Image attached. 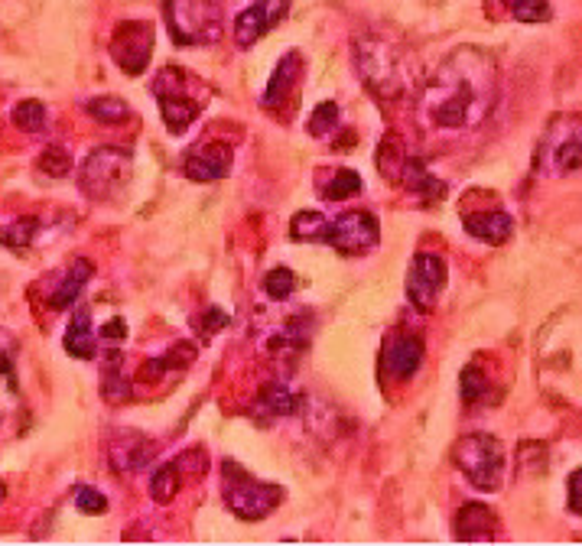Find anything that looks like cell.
I'll use <instances>...</instances> for the list:
<instances>
[{
  "label": "cell",
  "mask_w": 582,
  "mask_h": 546,
  "mask_svg": "<svg viewBox=\"0 0 582 546\" xmlns=\"http://www.w3.org/2000/svg\"><path fill=\"white\" fill-rule=\"evenodd\" d=\"M501 98V75L491 52L478 46H459L439 62V69L420 88V121L433 130L482 127Z\"/></svg>",
  "instance_id": "obj_1"
},
{
  "label": "cell",
  "mask_w": 582,
  "mask_h": 546,
  "mask_svg": "<svg viewBox=\"0 0 582 546\" xmlns=\"http://www.w3.org/2000/svg\"><path fill=\"white\" fill-rule=\"evenodd\" d=\"M355 72L365 82V88L381 101L404 98L410 85L417 82V62L410 49L384 33H361L352 46Z\"/></svg>",
  "instance_id": "obj_2"
},
{
  "label": "cell",
  "mask_w": 582,
  "mask_h": 546,
  "mask_svg": "<svg viewBox=\"0 0 582 546\" xmlns=\"http://www.w3.org/2000/svg\"><path fill=\"white\" fill-rule=\"evenodd\" d=\"M534 169L547 179H563L582 169V114H556L543 130Z\"/></svg>",
  "instance_id": "obj_3"
},
{
  "label": "cell",
  "mask_w": 582,
  "mask_h": 546,
  "mask_svg": "<svg viewBox=\"0 0 582 546\" xmlns=\"http://www.w3.org/2000/svg\"><path fill=\"white\" fill-rule=\"evenodd\" d=\"M205 88L196 75H189L186 69H163L153 82V95L160 101V114H163V124L170 134H183V130L196 121L205 108Z\"/></svg>",
  "instance_id": "obj_4"
},
{
  "label": "cell",
  "mask_w": 582,
  "mask_h": 546,
  "mask_svg": "<svg viewBox=\"0 0 582 546\" xmlns=\"http://www.w3.org/2000/svg\"><path fill=\"white\" fill-rule=\"evenodd\" d=\"M166 26L179 46H209L222 36V4L218 0H166Z\"/></svg>",
  "instance_id": "obj_5"
},
{
  "label": "cell",
  "mask_w": 582,
  "mask_h": 546,
  "mask_svg": "<svg viewBox=\"0 0 582 546\" xmlns=\"http://www.w3.org/2000/svg\"><path fill=\"white\" fill-rule=\"evenodd\" d=\"M452 462L478 491H498L504 481V449L495 436L472 433L452 446Z\"/></svg>",
  "instance_id": "obj_6"
},
{
  "label": "cell",
  "mask_w": 582,
  "mask_h": 546,
  "mask_svg": "<svg viewBox=\"0 0 582 546\" xmlns=\"http://www.w3.org/2000/svg\"><path fill=\"white\" fill-rule=\"evenodd\" d=\"M222 498L231 514L241 520H264L274 514V507L283 501V491L277 485H264V481L251 478L241 465L225 462L222 465Z\"/></svg>",
  "instance_id": "obj_7"
},
{
  "label": "cell",
  "mask_w": 582,
  "mask_h": 546,
  "mask_svg": "<svg viewBox=\"0 0 582 546\" xmlns=\"http://www.w3.org/2000/svg\"><path fill=\"white\" fill-rule=\"evenodd\" d=\"M134 169V156L121 150V147H98L88 153V160L82 163L79 173V189L95 202H108L114 199L131 179Z\"/></svg>",
  "instance_id": "obj_8"
},
{
  "label": "cell",
  "mask_w": 582,
  "mask_h": 546,
  "mask_svg": "<svg viewBox=\"0 0 582 546\" xmlns=\"http://www.w3.org/2000/svg\"><path fill=\"white\" fill-rule=\"evenodd\" d=\"M446 277H449V267H446V257L443 254H433V251H420L413 257V264L407 270V299L413 309L420 312H433L439 296L446 290Z\"/></svg>",
  "instance_id": "obj_9"
},
{
  "label": "cell",
  "mask_w": 582,
  "mask_h": 546,
  "mask_svg": "<svg viewBox=\"0 0 582 546\" xmlns=\"http://www.w3.org/2000/svg\"><path fill=\"white\" fill-rule=\"evenodd\" d=\"M378 238H381L378 218L371 212H361V208H348L339 218H332L329 231H326V244L348 257L368 254L371 247L378 244Z\"/></svg>",
  "instance_id": "obj_10"
},
{
  "label": "cell",
  "mask_w": 582,
  "mask_h": 546,
  "mask_svg": "<svg viewBox=\"0 0 582 546\" xmlns=\"http://www.w3.org/2000/svg\"><path fill=\"white\" fill-rule=\"evenodd\" d=\"M153 52V26L147 20L118 23L111 36V59L121 65L127 75H140L147 69Z\"/></svg>",
  "instance_id": "obj_11"
},
{
  "label": "cell",
  "mask_w": 582,
  "mask_h": 546,
  "mask_svg": "<svg viewBox=\"0 0 582 546\" xmlns=\"http://www.w3.org/2000/svg\"><path fill=\"white\" fill-rule=\"evenodd\" d=\"M381 364H384V374H391L394 381H410L423 364V338L417 332H404V329L391 332L384 338Z\"/></svg>",
  "instance_id": "obj_12"
},
{
  "label": "cell",
  "mask_w": 582,
  "mask_h": 546,
  "mask_svg": "<svg viewBox=\"0 0 582 546\" xmlns=\"http://www.w3.org/2000/svg\"><path fill=\"white\" fill-rule=\"evenodd\" d=\"M290 13V0H254L251 7H244L235 20V43L241 49H251L264 33Z\"/></svg>",
  "instance_id": "obj_13"
},
{
  "label": "cell",
  "mask_w": 582,
  "mask_h": 546,
  "mask_svg": "<svg viewBox=\"0 0 582 546\" xmlns=\"http://www.w3.org/2000/svg\"><path fill=\"white\" fill-rule=\"evenodd\" d=\"M231 160H235V150L225 140H202L199 147H192L186 153L183 173L192 182H218L231 173Z\"/></svg>",
  "instance_id": "obj_14"
},
{
  "label": "cell",
  "mask_w": 582,
  "mask_h": 546,
  "mask_svg": "<svg viewBox=\"0 0 582 546\" xmlns=\"http://www.w3.org/2000/svg\"><path fill=\"white\" fill-rule=\"evenodd\" d=\"M300 75H303V56L300 52H287L280 62L270 82L261 95V104L267 111H280V108H290V101L296 98V85H300Z\"/></svg>",
  "instance_id": "obj_15"
},
{
  "label": "cell",
  "mask_w": 582,
  "mask_h": 546,
  "mask_svg": "<svg viewBox=\"0 0 582 546\" xmlns=\"http://www.w3.org/2000/svg\"><path fill=\"white\" fill-rule=\"evenodd\" d=\"M153 452H157V446L144 433H134V429H121L108 442V459L118 472H140V468L153 462Z\"/></svg>",
  "instance_id": "obj_16"
},
{
  "label": "cell",
  "mask_w": 582,
  "mask_h": 546,
  "mask_svg": "<svg viewBox=\"0 0 582 546\" xmlns=\"http://www.w3.org/2000/svg\"><path fill=\"white\" fill-rule=\"evenodd\" d=\"M462 225L472 238L485 244H504L514 234V218L508 212H501V208H495V212H465Z\"/></svg>",
  "instance_id": "obj_17"
},
{
  "label": "cell",
  "mask_w": 582,
  "mask_h": 546,
  "mask_svg": "<svg viewBox=\"0 0 582 546\" xmlns=\"http://www.w3.org/2000/svg\"><path fill=\"white\" fill-rule=\"evenodd\" d=\"M498 537V517L485 504H465L456 514V540H495Z\"/></svg>",
  "instance_id": "obj_18"
},
{
  "label": "cell",
  "mask_w": 582,
  "mask_h": 546,
  "mask_svg": "<svg viewBox=\"0 0 582 546\" xmlns=\"http://www.w3.org/2000/svg\"><path fill=\"white\" fill-rule=\"evenodd\" d=\"M404 186L413 192V195H420V202L426 205H433L439 202L446 195V182L443 179H436L430 173V166H426V160H420V156H407V166H404Z\"/></svg>",
  "instance_id": "obj_19"
},
{
  "label": "cell",
  "mask_w": 582,
  "mask_h": 546,
  "mask_svg": "<svg viewBox=\"0 0 582 546\" xmlns=\"http://www.w3.org/2000/svg\"><path fill=\"white\" fill-rule=\"evenodd\" d=\"M66 351L72 358H82V361H92L98 355V342H95V332H92V312L88 309H75V316L66 329Z\"/></svg>",
  "instance_id": "obj_20"
},
{
  "label": "cell",
  "mask_w": 582,
  "mask_h": 546,
  "mask_svg": "<svg viewBox=\"0 0 582 546\" xmlns=\"http://www.w3.org/2000/svg\"><path fill=\"white\" fill-rule=\"evenodd\" d=\"M92 273H95L92 260H85V257L75 260V264L69 267L66 277H62V283L56 286V293L49 296V306H53V309H69V306L75 303V299L82 296L85 283L92 280Z\"/></svg>",
  "instance_id": "obj_21"
},
{
  "label": "cell",
  "mask_w": 582,
  "mask_h": 546,
  "mask_svg": "<svg viewBox=\"0 0 582 546\" xmlns=\"http://www.w3.org/2000/svg\"><path fill=\"white\" fill-rule=\"evenodd\" d=\"M374 163H378V173L384 179H400V176H404V166H407L404 140H400L397 134H384L381 147H378V156H374Z\"/></svg>",
  "instance_id": "obj_22"
},
{
  "label": "cell",
  "mask_w": 582,
  "mask_h": 546,
  "mask_svg": "<svg viewBox=\"0 0 582 546\" xmlns=\"http://www.w3.org/2000/svg\"><path fill=\"white\" fill-rule=\"evenodd\" d=\"M326 231H329V218L322 212H300L290 221V238L303 241V244H309V241L326 244Z\"/></svg>",
  "instance_id": "obj_23"
},
{
  "label": "cell",
  "mask_w": 582,
  "mask_h": 546,
  "mask_svg": "<svg viewBox=\"0 0 582 546\" xmlns=\"http://www.w3.org/2000/svg\"><path fill=\"white\" fill-rule=\"evenodd\" d=\"M296 407H300V397H296L290 387H280V384L264 387V394H261V410L270 416V420L290 416V413H296Z\"/></svg>",
  "instance_id": "obj_24"
},
{
  "label": "cell",
  "mask_w": 582,
  "mask_h": 546,
  "mask_svg": "<svg viewBox=\"0 0 582 546\" xmlns=\"http://www.w3.org/2000/svg\"><path fill=\"white\" fill-rule=\"evenodd\" d=\"M179 481H183V472H179L176 462L160 465L157 472H153V478H150L153 501H157V504H170L176 498V491H179Z\"/></svg>",
  "instance_id": "obj_25"
},
{
  "label": "cell",
  "mask_w": 582,
  "mask_h": 546,
  "mask_svg": "<svg viewBox=\"0 0 582 546\" xmlns=\"http://www.w3.org/2000/svg\"><path fill=\"white\" fill-rule=\"evenodd\" d=\"M361 192V176L355 169H335L332 179L322 186V199L326 202H345V199H355Z\"/></svg>",
  "instance_id": "obj_26"
},
{
  "label": "cell",
  "mask_w": 582,
  "mask_h": 546,
  "mask_svg": "<svg viewBox=\"0 0 582 546\" xmlns=\"http://www.w3.org/2000/svg\"><path fill=\"white\" fill-rule=\"evenodd\" d=\"M498 4L508 10L517 23H547L553 17L547 0H498Z\"/></svg>",
  "instance_id": "obj_27"
},
{
  "label": "cell",
  "mask_w": 582,
  "mask_h": 546,
  "mask_svg": "<svg viewBox=\"0 0 582 546\" xmlns=\"http://www.w3.org/2000/svg\"><path fill=\"white\" fill-rule=\"evenodd\" d=\"M85 111L95 117L98 124H124L131 121V108L121 98H92L85 104Z\"/></svg>",
  "instance_id": "obj_28"
},
{
  "label": "cell",
  "mask_w": 582,
  "mask_h": 546,
  "mask_svg": "<svg viewBox=\"0 0 582 546\" xmlns=\"http://www.w3.org/2000/svg\"><path fill=\"white\" fill-rule=\"evenodd\" d=\"M105 400L108 403H127L131 400V381L121 374V355L111 351V361H108V371H105Z\"/></svg>",
  "instance_id": "obj_29"
},
{
  "label": "cell",
  "mask_w": 582,
  "mask_h": 546,
  "mask_svg": "<svg viewBox=\"0 0 582 546\" xmlns=\"http://www.w3.org/2000/svg\"><path fill=\"white\" fill-rule=\"evenodd\" d=\"M40 234V218H17L14 225H4L0 228V244L7 247H27L36 241Z\"/></svg>",
  "instance_id": "obj_30"
},
{
  "label": "cell",
  "mask_w": 582,
  "mask_h": 546,
  "mask_svg": "<svg viewBox=\"0 0 582 546\" xmlns=\"http://www.w3.org/2000/svg\"><path fill=\"white\" fill-rule=\"evenodd\" d=\"M459 387H462V400L465 403H482V400H488V390H491L488 377H485L482 368H478V364H469V368L462 371Z\"/></svg>",
  "instance_id": "obj_31"
},
{
  "label": "cell",
  "mask_w": 582,
  "mask_h": 546,
  "mask_svg": "<svg viewBox=\"0 0 582 546\" xmlns=\"http://www.w3.org/2000/svg\"><path fill=\"white\" fill-rule=\"evenodd\" d=\"M14 124L27 134H40L46 127V108L40 101H20L14 108Z\"/></svg>",
  "instance_id": "obj_32"
},
{
  "label": "cell",
  "mask_w": 582,
  "mask_h": 546,
  "mask_svg": "<svg viewBox=\"0 0 582 546\" xmlns=\"http://www.w3.org/2000/svg\"><path fill=\"white\" fill-rule=\"evenodd\" d=\"M335 127H339V104H335V101L316 104L313 117H309V134H313V137H326V134H332Z\"/></svg>",
  "instance_id": "obj_33"
},
{
  "label": "cell",
  "mask_w": 582,
  "mask_h": 546,
  "mask_svg": "<svg viewBox=\"0 0 582 546\" xmlns=\"http://www.w3.org/2000/svg\"><path fill=\"white\" fill-rule=\"evenodd\" d=\"M296 290V277L287 270V267H277V270H270L267 277H264V293L270 299H290Z\"/></svg>",
  "instance_id": "obj_34"
},
{
  "label": "cell",
  "mask_w": 582,
  "mask_h": 546,
  "mask_svg": "<svg viewBox=\"0 0 582 546\" xmlns=\"http://www.w3.org/2000/svg\"><path fill=\"white\" fill-rule=\"evenodd\" d=\"M40 169L46 176H56V179H62V176H69V169H72V156L62 150V147H46L43 150V156H40Z\"/></svg>",
  "instance_id": "obj_35"
},
{
  "label": "cell",
  "mask_w": 582,
  "mask_h": 546,
  "mask_svg": "<svg viewBox=\"0 0 582 546\" xmlns=\"http://www.w3.org/2000/svg\"><path fill=\"white\" fill-rule=\"evenodd\" d=\"M17 351H20L17 335L10 332V329H0V374L10 377V384H14V361H17Z\"/></svg>",
  "instance_id": "obj_36"
},
{
  "label": "cell",
  "mask_w": 582,
  "mask_h": 546,
  "mask_svg": "<svg viewBox=\"0 0 582 546\" xmlns=\"http://www.w3.org/2000/svg\"><path fill=\"white\" fill-rule=\"evenodd\" d=\"M75 507H79L82 514H105L108 498L98 488H79L75 491Z\"/></svg>",
  "instance_id": "obj_37"
},
{
  "label": "cell",
  "mask_w": 582,
  "mask_h": 546,
  "mask_svg": "<svg viewBox=\"0 0 582 546\" xmlns=\"http://www.w3.org/2000/svg\"><path fill=\"white\" fill-rule=\"evenodd\" d=\"M566 491H569V498H566L569 501V511L582 517V468H576V472L569 475Z\"/></svg>",
  "instance_id": "obj_38"
},
{
  "label": "cell",
  "mask_w": 582,
  "mask_h": 546,
  "mask_svg": "<svg viewBox=\"0 0 582 546\" xmlns=\"http://www.w3.org/2000/svg\"><path fill=\"white\" fill-rule=\"evenodd\" d=\"M127 338V325H124V319H111L105 329H101V342L105 345H111V348H118L121 342Z\"/></svg>",
  "instance_id": "obj_39"
},
{
  "label": "cell",
  "mask_w": 582,
  "mask_h": 546,
  "mask_svg": "<svg viewBox=\"0 0 582 546\" xmlns=\"http://www.w3.org/2000/svg\"><path fill=\"white\" fill-rule=\"evenodd\" d=\"M228 319L222 316V312H218V309H209V316H205V329H222V325H225Z\"/></svg>",
  "instance_id": "obj_40"
},
{
  "label": "cell",
  "mask_w": 582,
  "mask_h": 546,
  "mask_svg": "<svg viewBox=\"0 0 582 546\" xmlns=\"http://www.w3.org/2000/svg\"><path fill=\"white\" fill-rule=\"evenodd\" d=\"M4 494H7V488H4V481H0V501H4Z\"/></svg>",
  "instance_id": "obj_41"
}]
</instances>
